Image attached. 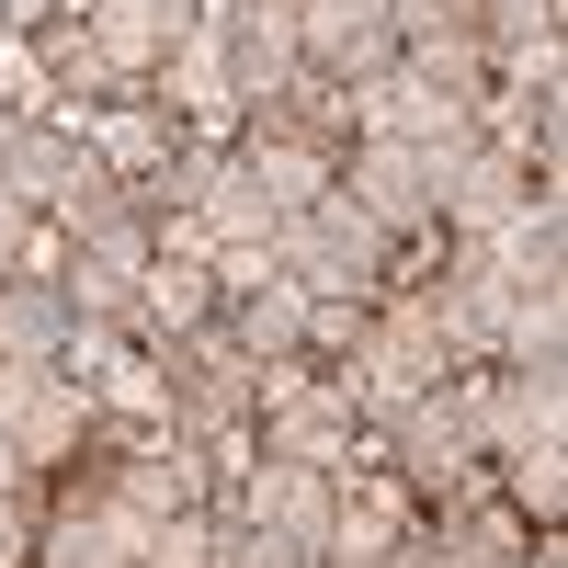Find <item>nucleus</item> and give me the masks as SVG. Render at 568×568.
<instances>
[{
  "label": "nucleus",
  "mask_w": 568,
  "mask_h": 568,
  "mask_svg": "<svg viewBox=\"0 0 568 568\" xmlns=\"http://www.w3.org/2000/svg\"><path fill=\"white\" fill-rule=\"evenodd\" d=\"M387 251H398V240L342 194V182H329L307 216H273V273L296 284L307 307H329V296H375V284H387Z\"/></svg>",
  "instance_id": "obj_1"
},
{
  "label": "nucleus",
  "mask_w": 568,
  "mask_h": 568,
  "mask_svg": "<svg viewBox=\"0 0 568 568\" xmlns=\"http://www.w3.org/2000/svg\"><path fill=\"white\" fill-rule=\"evenodd\" d=\"M375 444L398 455V489H409V500H466V489H478V466H489V455H478V409H466V364L444 375V387H420Z\"/></svg>",
  "instance_id": "obj_2"
},
{
  "label": "nucleus",
  "mask_w": 568,
  "mask_h": 568,
  "mask_svg": "<svg viewBox=\"0 0 568 568\" xmlns=\"http://www.w3.org/2000/svg\"><path fill=\"white\" fill-rule=\"evenodd\" d=\"M342 125L353 136H398V149H466V136H478V103H455L444 80H420L409 58H387L375 80L342 91Z\"/></svg>",
  "instance_id": "obj_3"
},
{
  "label": "nucleus",
  "mask_w": 568,
  "mask_h": 568,
  "mask_svg": "<svg viewBox=\"0 0 568 568\" xmlns=\"http://www.w3.org/2000/svg\"><path fill=\"white\" fill-rule=\"evenodd\" d=\"M0 433H12L23 466H69L91 433V387L58 364H0Z\"/></svg>",
  "instance_id": "obj_4"
},
{
  "label": "nucleus",
  "mask_w": 568,
  "mask_h": 568,
  "mask_svg": "<svg viewBox=\"0 0 568 568\" xmlns=\"http://www.w3.org/2000/svg\"><path fill=\"white\" fill-rule=\"evenodd\" d=\"M466 409H478V455H557L568 444V375H466Z\"/></svg>",
  "instance_id": "obj_5"
},
{
  "label": "nucleus",
  "mask_w": 568,
  "mask_h": 568,
  "mask_svg": "<svg viewBox=\"0 0 568 568\" xmlns=\"http://www.w3.org/2000/svg\"><path fill=\"white\" fill-rule=\"evenodd\" d=\"M398 58V23H387V0H296V69L329 80V91H353Z\"/></svg>",
  "instance_id": "obj_6"
},
{
  "label": "nucleus",
  "mask_w": 568,
  "mask_h": 568,
  "mask_svg": "<svg viewBox=\"0 0 568 568\" xmlns=\"http://www.w3.org/2000/svg\"><path fill=\"white\" fill-rule=\"evenodd\" d=\"M353 444H364V409H353L342 375H307L296 398H273V409H262V455H284V466L353 478Z\"/></svg>",
  "instance_id": "obj_7"
},
{
  "label": "nucleus",
  "mask_w": 568,
  "mask_h": 568,
  "mask_svg": "<svg viewBox=\"0 0 568 568\" xmlns=\"http://www.w3.org/2000/svg\"><path fill=\"white\" fill-rule=\"evenodd\" d=\"M342 194L387 227V240H420V227H433V160L398 149V136H353L342 149Z\"/></svg>",
  "instance_id": "obj_8"
},
{
  "label": "nucleus",
  "mask_w": 568,
  "mask_h": 568,
  "mask_svg": "<svg viewBox=\"0 0 568 568\" xmlns=\"http://www.w3.org/2000/svg\"><path fill=\"white\" fill-rule=\"evenodd\" d=\"M216 34H227V91L240 103L296 91V0H216Z\"/></svg>",
  "instance_id": "obj_9"
},
{
  "label": "nucleus",
  "mask_w": 568,
  "mask_h": 568,
  "mask_svg": "<svg viewBox=\"0 0 568 568\" xmlns=\"http://www.w3.org/2000/svg\"><path fill=\"white\" fill-rule=\"evenodd\" d=\"M34 557L45 568H136V557H149V511H125L114 489H69L58 524L34 535Z\"/></svg>",
  "instance_id": "obj_10"
},
{
  "label": "nucleus",
  "mask_w": 568,
  "mask_h": 568,
  "mask_svg": "<svg viewBox=\"0 0 568 568\" xmlns=\"http://www.w3.org/2000/svg\"><path fill=\"white\" fill-rule=\"evenodd\" d=\"M329 489H342V478L262 455V466H240V524H262V535H284L296 557H318V546H329Z\"/></svg>",
  "instance_id": "obj_11"
},
{
  "label": "nucleus",
  "mask_w": 568,
  "mask_h": 568,
  "mask_svg": "<svg viewBox=\"0 0 568 568\" xmlns=\"http://www.w3.org/2000/svg\"><path fill=\"white\" fill-rule=\"evenodd\" d=\"M69 12L91 23V45H103V58L125 69V80H149L160 58L182 34H194V0H69Z\"/></svg>",
  "instance_id": "obj_12"
},
{
  "label": "nucleus",
  "mask_w": 568,
  "mask_h": 568,
  "mask_svg": "<svg viewBox=\"0 0 568 568\" xmlns=\"http://www.w3.org/2000/svg\"><path fill=\"white\" fill-rule=\"evenodd\" d=\"M34 80H45V103H125V69L103 58V45H91V23L80 12H58V23H34V58H23Z\"/></svg>",
  "instance_id": "obj_13"
},
{
  "label": "nucleus",
  "mask_w": 568,
  "mask_h": 568,
  "mask_svg": "<svg viewBox=\"0 0 568 568\" xmlns=\"http://www.w3.org/2000/svg\"><path fill=\"white\" fill-rule=\"evenodd\" d=\"M80 136H91V160H103L114 182H149V171H160L194 125H182L171 103H91V125H80Z\"/></svg>",
  "instance_id": "obj_14"
},
{
  "label": "nucleus",
  "mask_w": 568,
  "mask_h": 568,
  "mask_svg": "<svg viewBox=\"0 0 568 568\" xmlns=\"http://www.w3.org/2000/svg\"><path fill=\"white\" fill-rule=\"evenodd\" d=\"M205 466H216L205 444H182V433H160L149 455H125V466H114L103 489H114L125 511H149V524H160V511H205Z\"/></svg>",
  "instance_id": "obj_15"
},
{
  "label": "nucleus",
  "mask_w": 568,
  "mask_h": 568,
  "mask_svg": "<svg viewBox=\"0 0 568 568\" xmlns=\"http://www.w3.org/2000/svg\"><path fill=\"white\" fill-rule=\"evenodd\" d=\"M194 329H216V273L205 262H149L136 273V342L171 353V342H194Z\"/></svg>",
  "instance_id": "obj_16"
},
{
  "label": "nucleus",
  "mask_w": 568,
  "mask_h": 568,
  "mask_svg": "<svg viewBox=\"0 0 568 568\" xmlns=\"http://www.w3.org/2000/svg\"><path fill=\"white\" fill-rule=\"evenodd\" d=\"M160 103H171L182 125H205V114L240 103V91H227V34H216V12H194V34L160 58Z\"/></svg>",
  "instance_id": "obj_17"
},
{
  "label": "nucleus",
  "mask_w": 568,
  "mask_h": 568,
  "mask_svg": "<svg viewBox=\"0 0 568 568\" xmlns=\"http://www.w3.org/2000/svg\"><path fill=\"white\" fill-rule=\"evenodd\" d=\"M409 535V489L398 478H342L329 489V546L318 557H387Z\"/></svg>",
  "instance_id": "obj_18"
},
{
  "label": "nucleus",
  "mask_w": 568,
  "mask_h": 568,
  "mask_svg": "<svg viewBox=\"0 0 568 568\" xmlns=\"http://www.w3.org/2000/svg\"><path fill=\"white\" fill-rule=\"evenodd\" d=\"M216 329H227L251 364H284V353H307V296L273 273V284H251V296H227V307H216Z\"/></svg>",
  "instance_id": "obj_19"
},
{
  "label": "nucleus",
  "mask_w": 568,
  "mask_h": 568,
  "mask_svg": "<svg viewBox=\"0 0 568 568\" xmlns=\"http://www.w3.org/2000/svg\"><path fill=\"white\" fill-rule=\"evenodd\" d=\"M69 353V296L34 273H0V364H58Z\"/></svg>",
  "instance_id": "obj_20"
},
{
  "label": "nucleus",
  "mask_w": 568,
  "mask_h": 568,
  "mask_svg": "<svg viewBox=\"0 0 568 568\" xmlns=\"http://www.w3.org/2000/svg\"><path fill=\"white\" fill-rule=\"evenodd\" d=\"M58 296H69V329H114V342H136V273H125V262L69 251V262H58Z\"/></svg>",
  "instance_id": "obj_21"
},
{
  "label": "nucleus",
  "mask_w": 568,
  "mask_h": 568,
  "mask_svg": "<svg viewBox=\"0 0 568 568\" xmlns=\"http://www.w3.org/2000/svg\"><path fill=\"white\" fill-rule=\"evenodd\" d=\"M489 364H500V375H568V296H511Z\"/></svg>",
  "instance_id": "obj_22"
},
{
  "label": "nucleus",
  "mask_w": 568,
  "mask_h": 568,
  "mask_svg": "<svg viewBox=\"0 0 568 568\" xmlns=\"http://www.w3.org/2000/svg\"><path fill=\"white\" fill-rule=\"evenodd\" d=\"M500 500L524 511L535 535H557V511H568V444H557V455H511V466H500Z\"/></svg>",
  "instance_id": "obj_23"
},
{
  "label": "nucleus",
  "mask_w": 568,
  "mask_h": 568,
  "mask_svg": "<svg viewBox=\"0 0 568 568\" xmlns=\"http://www.w3.org/2000/svg\"><path fill=\"white\" fill-rule=\"evenodd\" d=\"M216 240H273V205H262V182L240 171V160H216V182H205V205H194Z\"/></svg>",
  "instance_id": "obj_24"
},
{
  "label": "nucleus",
  "mask_w": 568,
  "mask_h": 568,
  "mask_svg": "<svg viewBox=\"0 0 568 568\" xmlns=\"http://www.w3.org/2000/svg\"><path fill=\"white\" fill-rule=\"evenodd\" d=\"M466 23H478V45H489V58H511V45L557 34V0H466Z\"/></svg>",
  "instance_id": "obj_25"
},
{
  "label": "nucleus",
  "mask_w": 568,
  "mask_h": 568,
  "mask_svg": "<svg viewBox=\"0 0 568 568\" xmlns=\"http://www.w3.org/2000/svg\"><path fill=\"white\" fill-rule=\"evenodd\" d=\"M205 557H216V511H160L136 568H205Z\"/></svg>",
  "instance_id": "obj_26"
},
{
  "label": "nucleus",
  "mask_w": 568,
  "mask_h": 568,
  "mask_svg": "<svg viewBox=\"0 0 568 568\" xmlns=\"http://www.w3.org/2000/svg\"><path fill=\"white\" fill-rule=\"evenodd\" d=\"M205 568H307L296 546H284V535H262V524H240V511H227V524H216V557Z\"/></svg>",
  "instance_id": "obj_27"
},
{
  "label": "nucleus",
  "mask_w": 568,
  "mask_h": 568,
  "mask_svg": "<svg viewBox=\"0 0 568 568\" xmlns=\"http://www.w3.org/2000/svg\"><path fill=\"white\" fill-rule=\"evenodd\" d=\"M387 568H478V557H466V546H455L444 524H409V535L387 546Z\"/></svg>",
  "instance_id": "obj_28"
},
{
  "label": "nucleus",
  "mask_w": 568,
  "mask_h": 568,
  "mask_svg": "<svg viewBox=\"0 0 568 568\" xmlns=\"http://www.w3.org/2000/svg\"><path fill=\"white\" fill-rule=\"evenodd\" d=\"M34 557V511H23V489H0V568H23Z\"/></svg>",
  "instance_id": "obj_29"
},
{
  "label": "nucleus",
  "mask_w": 568,
  "mask_h": 568,
  "mask_svg": "<svg viewBox=\"0 0 568 568\" xmlns=\"http://www.w3.org/2000/svg\"><path fill=\"white\" fill-rule=\"evenodd\" d=\"M69 0H0V34H34V23H58Z\"/></svg>",
  "instance_id": "obj_30"
},
{
  "label": "nucleus",
  "mask_w": 568,
  "mask_h": 568,
  "mask_svg": "<svg viewBox=\"0 0 568 568\" xmlns=\"http://www.w3.org/2000/svg\"><path fill=\"white\" fill-rule=\"evenodd\" d=\"M23 478H34V466L12 455V433H0V489H23Z\"/></svg>",
  "instance_id": "obj_31"
},
{
  "label": "nucleus",
  "mask_w": 568,
  "mask_h": 568,
  "mask_svg": "<svg viewBox=\"0 0 568 568\" xmlns=\"http://www.w3.org/2000/svg\"><path fill=\"white\" fill-rule=\"evenodd\" d=\"M307 568H387V557H307Z\"/></svg>",
  "instance_id": "obj_32"
}]
</instances>
